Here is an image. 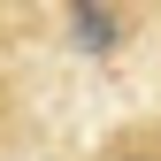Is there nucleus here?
<instances>
[{
    "mask_svg": "<svg viewBox=\"0 0 161 161\" xmlns=\"http://www.w3.org/2000/svg\"><path fill=\"white\" fill-rule=\"evenodd\" d=\"M62 23H69V38H77V54H115L123 31H130V15H123V8H69Z\"/></svg>",
    "mask_w": 161,
    "mask_h": 161,
    "instance_id": "obj_1",
    "label": "nucleus"
},
{
    "mask_svg": "<svg viewBox=\"0 0 161 161\" xmlns=\"http://www.w3.org/2000/svg\"><path fill=\"white\" fill-rule=\"evenodd\" d=\"M115 161H161V146H130V153H115Z\"/></svg>",
    "mask_w": 161,
    "mask_h": 161,
    "instance_id": "obj_2",
    "label": "nucleus"
}]
</instances>
